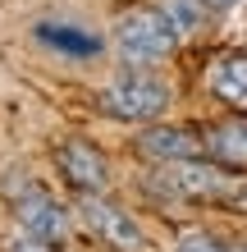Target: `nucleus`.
<instances>
[{
  "instance_id": "423d86ee",
  "label": "nucleus",
  "mask_w": 247,
  "mask_h": 252,
  "mask_svg": "<svg viewBox=\"0 0 247 252\" xmlns=\"http://www.w3.org/2000/svg\"><path fill=\"white\" fill-rule=\"evenodd\" d=\"M137 152L151 156L156 165H165V160H192V156H206V147L192 128H151L137 138Z\"/></svg>"
},
{
  "instance_id": "0eeeda50",
  "label": "nucleus",
  "mask_w": 247,
  "mask_h": 252,
  "mask_svg": "<svg viewBox=\"0 0 247 252\" xmlns=\"http://www.w3.org/2000/svg\"><path fill=\"white\" fill-rule=\"evenodd\" d=\"M37 41H46L64 60H92V55H101V37L82 32V28H69V23H51V19L37 23Z\"/></svg>"
},
{
  "instance_id": "f257e3e1",
  "label": "nucleus",
  "mask_w": 247,
  "mask_h": 252,
  "mask_svg": "<svg viewBox=\"0 0 247 252\" xmlns=\"http://www.w3.org/2000/svg\"><path fill=\"white\" fill-rule=\"evenodd\" d=\"M174 46H179V28L169 23L165 9H128L114 28V51L133 69L161 64L165 55H174Z\"/></svg>"
},
{
  "instance_id": "9b49d317",
  "label": "nucleus",
  "mask_w": 247,
  "mask_h": 252,
  "mask_svg": "<svg viewBox=\"0 0 247 252\" xmlns=\"http://www.w3.org/2000/svg\"><path fill=\"white\" fill-rule=\"evenodd\" d=\"M174 252H247V248H229L220 239H211V234H188V239L174 243Z\"/></svg>"
},
{
  "instance_id": "ddd939ff",
  "label": "nucleus",
  "mask_w": 247,
  "mask_h": 252,
  "mask_svg": "<svg viewBox=\"0 0 247 252\" xmlns=\"http://www.w3.org/2000/svg\"><path fill=\"white\" fill-rule=\"evenodd\" d=\"M206 9H229V5H238V0H201Z\"/></svg>"
},
{
  "instance_id": "6e6552de",
  "label": "nucleus",
  "mask_w": 247,
  "mask_h": 252,
  "mask_svg": "<svg viewBox=\"0 0 247 252\" xmlns=\"http://www.w3.org/2000/svg\"><path fill=\"white\" fill-rule=\"evenodd\" d=\"M211 160H220V165H243L247 170V124H220V128H206V138H201Z\"/></svg>"
},
{
  "instance_id": "9d476101",
  "label": "nucleus",
  "mask_w": 247,
  "mask_h": 252,
  "mask_svg": "<svg viewBox=\"0 0 247 252\" xmlns=\"http://www.w3.org/2000/svg\"><path fill=\"white\" fill-rule=\"evenodd\" d=\"M161 9L169 14V23L179 28V32H192V28L201 23V9H206V5H201V0H165Z\"/></svg>"
},
{
  "instance_id": "39448f33",
  "label": "nucleus",
  "mask_w": 247,
  "mask_h": 252,
  "mask_svg": "<svg viewBox=\"0 0 247 252\" xmlns=\"http://www.w3.org/2000/svg\"><path fill=\"white\" fill-rule=\"evenodd\" d=\"M55 160H60V174L74 188H82V192H96V188L110 184V160L101 156L92 142H64L60 152H55Z\"/></svg>"
},
{
  "instance_id": "1a4fd4ad",
  "label": "nucleus",
  "mask_w": 247,
  "mask_h": 252,
  "mask_svg": "<svg viewBox=\"0 0 247 252\" xmlns=\"http://www.w3.org/2000/svg\"><path fill=\"white\" fill-rule=\"evenodd\" d=\"M211 87L224 101H247V55H224L211 73Z\"/></svg>"
},
{
  "instance_id": "7ed1b4c3",
  "label": "nucleus",
  "mask_w": 247,
  "mask_h": 252,
  "mask_svg": "<svg viewBox=\"0 0 247 252\" xmlns=\"http://www.w3.org/2000/svg\"><path fill=\"white\" fill-rule=\"evenodd\" d=\"M82 220L92 225V234H101V243H110L119 252H147V229H142L124 206H114L106 197H87L82 202Z\"/></svg>"
},
{
  "instance_id": "20e7f679",
  "label": "nucleus",
  "mask_w": 247,
  "mask_h": 252,
  "mask_svg": "<svg viewBox=\"0 0 247 252\" xmlns=\"http://www.w3.org/2000/svg\"><path fill=\"white\" fill-rule=\"evenodd\" d=\"M14 216H19V225L27 234H37V239H46V243L69 239V211L51 197V192H41V188L23 192V197L14 202Z\"/></svg>"
},
{
  "instance_id": "f03ea898",
  "label": "nucleus",
  "mask_w": 247,
  "mask_h": 252,
  "mask_svg": "<svg viewBox=\"0 0 247 252\" xmlns=\"http://www.w3.org/2000/svg\"><path fill=\"white\" fill-rule=\"evenodd\" d=\"M165 106H169V87L156 73L133 69V64L101 87V110L114 115V120H128V124H147L156 115H165Z\"/></svg>"
},
{
  "instance_id": "f8f14e48",
  "label": "nucleus",
  "mask_w": 247,
  "mask_h": 252,
  "mask_svg": "<svg viewBox=\"0 0 247 252\" xmlns=\"http://www.w3.org/2000/svg\"><path fill=\"white\" fill-rule=\"evenodd\" d=\"M9 252H51V248H46V239L27 234V239H14V243H9Z\"/></svg>"
}]
</instances>
